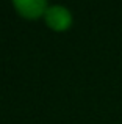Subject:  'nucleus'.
<instances>
[{
    "label": "nucleus",
    "mask_w": 122,
    "mask_h": 124,
    "mask_svg": "<svg viewBox=\"0 0 122 124\" xmlns=\"http://www.w3.org/2000/svg\"><path fill=\"white\" fill-rule=\"evenodd\" d=\"M46 25L53 31H66L72 27L74 16L70 9L64 5H49L44 14Z\"/></svg>",
    "instance_id": "obj_1"
},
{
    "label": "nucleus",
    "mask_w": 122,
    "mask_h": 124,
    "mask_svg": "<svg viewBox=\"0 0 122 124\" xmlns=\"http://www.w3.org/2000/svg\"><path fill=\"white\" fill-rule=\"evenodd\" d=\"M13 8L25 19H39L44 17L49 3L46 0H13Z\"/></svg>",
    "instance_id": "obj_2"
}]
</instances>
